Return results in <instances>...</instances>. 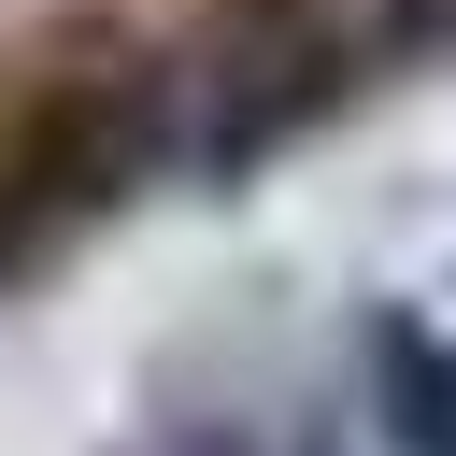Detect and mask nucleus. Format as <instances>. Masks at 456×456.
Returning <instances> with one entry per match:
<instances>
[{
	"label": "nucleus",
	"mask_w": 456,
	"mask_h": 456,
	"mask_svg": "<svg viewBox=\"0 0 456 456\" xmlns=\"http://www.w3.org/2000/svg\"><path fill=\"white\" fill-rule=\"evenodd\" d=\"M157 171H185V57L114 14H57L0 57V285L71 256Z\"/></svg>",
	"instance_id": "1"
},
{
	"label": "nucleus",
	"mask_w": 456,
	"mask_h": 456,
	"mask_svg": "<svg viewBox=\"0 0 456 456\" xmlns=\"http://www.w3.org/2000/svg\"><path fill=\"white\" fill-rule=\"evenodd\" d=\"M370 43H399V57H456V0H370Z\"/></svg>",
	"instance_id": "4"
},
{
	"label": "nucleus",
	"mask_w": 456,
	"mask_h": 456,
	"mask_svg": "<svg viewBox=\"0 0 456 456\" xmlns=\"http://www.w3.org/2000/svg\"><path fill=\"white\" fill-rule=\"evenodd\" d=\"M100 456H271L256 428H228V413H142L128 442H100Z\"/></svg>",
	"instance_id": "3"
},
{
	"label": "nucleus",
	"mask_w": 456,
	"mask_h": 456,
	"mask_svg": "<svg viewBox=\"0 0 456 456\" xmlns=\"http://www.w3.org/2000/svg\"><path fill=\"white\" fill-rule=\"evenodd\" d=\"M356 413H370L385 456H456V342L413 299H370L356 314Z\"/></svg>",
	"instance_id": "2"
}]
</instances>
